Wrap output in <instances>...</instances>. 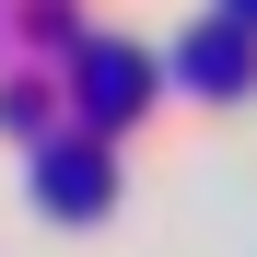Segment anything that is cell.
<instances>
[{"instance_id": "cell-1", "label": "cell", "mask_w": 257, "mask_h": 257, "mask_svg": "<svg viewBox=\"0 0 257 257\" xmlns=\"http://www.w3.org/2000/svg\"><path fill=\"white\" fill-rule=\"evenodd\" d=\"M245 70H257L245 24H199L187 35V82H199V94H245Z\"/></svg>"}, {"instance_id": "cell-4", "label": "cell", "mask_w": 257, "mask_h": 257, "mask_svg": "<svg viewBox=\"0 0 257 257\" xmlns=\"http://www.w3.org/2000/svg\"><path fill=\"white\" fill-rule=\"evenodd\" d=\"M234 24H257V0H234Z\"/></svg>"}, {"instance_id": "cell-2", "label": "cell", "mask_w": 257, "mask_h": 257, "mask_svg": "<svg viewBox=\"0 0 257 257\" xmlns=\"http://www.w3.org/2000/svg\"><path fill=\"white\" fill-rule=\"evenodd\" d=\"M47 199H59V210H105V164H94V152H70L59 176H47Z\"/></svg>"}, {"instance_id": "cell-3", "label": "cell", "mask_w": 257, "mask_h": 257, "mask_svg": "<svg viewBox=\"0 0 257 257\" xmlns=\"http://www.w3.org/2000/svg\"><path fill=\"white\" fill-rule=\"evenodd\" d=\"M128 105H141V59H94V117H128Z\"/></svg>"}]
</instances>
